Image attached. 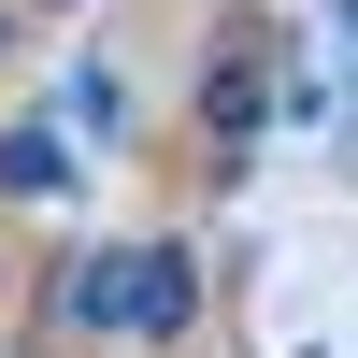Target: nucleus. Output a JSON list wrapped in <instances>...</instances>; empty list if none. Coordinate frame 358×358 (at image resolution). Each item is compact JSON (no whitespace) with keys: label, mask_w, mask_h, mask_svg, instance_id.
Masks as SVG:
<instances>
[{"label":"nucleus","mask_w":358,"mask_h":358,"mask_svg":"<svg viewBox=\"0 0 358 358\" xmlns=\"http://www.w3.org/2000/svg\"><path fill=\"white\" fill-rule=\"evenodd\" d=\"M57 315L101 344H187L201 330V258L172 229H129V244H72L57 258Z\"/></svg>","instance_id":"f257e3e1"},{"label":"nucleus","mask_w":358,"mask_h":358,"mask_svg":"<svg viewBox=\"0 0 358 358\" xmlns=\"http://www.w3.org/2000/svg\"><path fill=\"white\" fill-rule=\"evenodd\" d=\"M273 57H287L273 15H215V43H201V158L215 172H244L273 129Z\"/></svg>","instance_id":"f03ea898"},{"label":"nucleus","mask_w":358,"mask_h":358,"mask_svg":"<svg viewBox=\"0 0 358 358\" xmlns=\"http://www.w3.org/2000/svg\"><path fill=\"white\" fill-rule=\"evenodd\" d=\"M57 129H72V115H15V129H0V201H72V143H57Z\"/></svg>","instance_id":"7ed1b4c3"},{"label":"nucleus","mask_w":358,"mask_h":358,"mask_svg":"<svg viewBox=\"0 0 358 358\" xmlns=\"http://www.w3.org/2000/svg\"><path fill=\"white\" fill-rule=\"evenodd\" d=\"M57 115H72L86 143H129V72H115V57H72V86H57Z\"/></svg>","instance_id":"20e7f679"},{"label":"nucleus","mask_w":358,"mask_h":358,"mask_svg":"<svg viewBox=\"0 0 358 358\" xmlns=\"http://www.w3.org/2000/svg\"><path fill=\"white\" fill-rule=\"evenodd\" d=\"M330 29H344V57H358V0H330Z\"/></svg>","instance_id":"39448f33"},{"label":"nucleus","mask_w":358,"mask_h":358,"mask_svg":"<svg viewBox=\"0 0 358 358\" xmlns=\"http://www.w3.org/2000/svg\"><path fill=\"white\" fill-rule=\"evenodd\" d=\"M29 15H72V0H29Z\"/></svg>","instance_id":"423d86ee"},{"label":"nucleus","mask_w":358,"mask_h":358,"mask_svg":"<svg viewBox=\"0 0 358 358\" xmlns=\"http://www.w3.org/2000/svg\"><path fill=\"white\" fill-rule=\"evenodd\" d=\"M0 43H15V0H0Z\"/></svg>","instance_id":"0eeeda50"}]
</instances>
